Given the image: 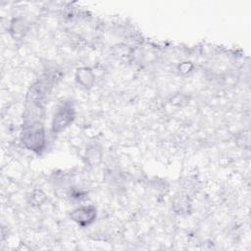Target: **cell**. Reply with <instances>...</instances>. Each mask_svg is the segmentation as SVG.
Segmentation results:
<instances>
[{
  "instance_id": "cell-1",
  "label": "cell",
  "mask_w": 251,
  "mask_h": 251,
  "mask_svg": "<svg viewBox=\"0 0 251 251\" xmlns=\"http://www.w3.org/2000/svg\"><path fill=\"white\" fill-rule=\"evenodd\" d=\"M22 140L27 149L40 152L45 145V133L42 124L38 121L29 122L24 128Z\"/></svg>"
},
{
  "instance_id": "cell-2",
  "label": "cell",
  "mask_w": 251,
  "mask_h": 251,
  "mask_svg": "<svg viewBox=\"0 0 251 251\" xmlns=\"http://www.w3.org/2000/svg\"><path fill=\"white\" fill-rule=\"evenodd\" d=\"M75 118V110L70 104H64L61 106L54 115L52 122L53 132L59 133L66 129L73 122Z\"/></svg>"
},
{
  "instance_id": "cell-3",
  "label": "cell",
  "mask_w": 251,
  "mask_h": 251,
  "mask_svg": "<svg viewBox=\"0 0 251 251\" xmlns=\"http://www.w3.org/2000/svg\"><path fill=\"white\" fill-rule=\"evenodd\" d=\"M95 216H96V210L91 205L79 207L75 211H73V213L71 214L72 219L75 223H77L79 226H82L90 225L94 221Z\"/></svg>"
},
{
  "instance_id": "cell-4",
  "label": "cell",
  "mask_w": 251,
  "mask_h": 251,
  "mask_svg": "<svg viewBox=\"0 0 251 251\" xmlns=\"http://www.w3.org/2000/svg\"><path fill=\"white\" fill-rule=\"evenodd\" d=\"M77 82L83 87H91L94 82V75L88 68H80L77 70L75 75Z\"/></svg>"
},
{
  "instance_id": "cell-5",
  "label": "cell",
  "mask_w": 251,
  "mask_h": 251,
  "mask_svg": "<svg viewBox=\"0 0 251 251\" xmlns=\"http://www.w3.org/2000/svg\"><path fill=\"white\" fill-rule=\"evenodd\" d=\"M11 33L15 38L23 37L26 32V24L22 19H17L12 22L11 25Z\"/></svg>"
},
{
  "instance_id": "cell-6",
  "label": "cell",
  "mask_w": 251,
  "mask_h": 251,
  "mask_svg": "<svg viewBox=\"0 0 251 251\" xmlns=\"http://www.w3.org/2000/svg\"><path fill=\"white\" fill-rule=\"evenodd\" d=\"M174 207L177 213H183L188 209V201L184 197H177L174 201Z\"/></svg>"
}]
</instances>
